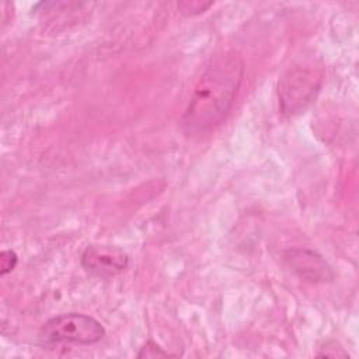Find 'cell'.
<instances>
[{
    "mask_svg": "<svg viewBox=\"0 0 359 359\" xmlns=\"http://www.w3.org/2000/svg\"><path fill=\"white\" fill-rule=\"evenodd\" d=\"M137 358H167V356H177L174 353H170L167 351H164V348H161L154 339H147L146 344L140 348V351L136 353Z\"/></svg>",
    "mask_w": 359,
    "mask_h": 359,
    "instance_id": "obj_7",
    "label": "cell"
},
{
    "mask_svg": "<svg viewBox=\"0 0 359 359\" xmlns=\"http://www.w3.org/2000/svg\"><path fill=\"white\" fill-rule=\"evenodd\" d=\"M80 264L94 276L111 278L126 271L129 255L118 245L90 244L84 248Z\"/></svg>",
    "mask_w": 359,
    "mask_h": 359,
    "instance_id": "obj_5",
    "label": "cell"
},
{
    "mask_svg": "<svg viewBox=\"0 0 359 359\" xmlns=\"http://www.w3.org/2000/svg\"><path fill=\"white\" fill-rule=\"evenodd\" d=\"M18 262V257L13 250H3L0 252V273L4 276L11 272Z\"/></svg>",
    "mask_w": 359,
    "mask_h": 359,
    "instance_id": "obj_8",
    "label": "cell"
},
{
    "mask_svg": "<svg viewBox=\"0 0 359 359\" xmlns=\"http://www.w3.org/2000/svg\"><path fill=\"white\" fill-rule=\"evenodd\" d=\"M321 87V74L313 67L289 69L278 81L279 108L285 115L303 112L317 97Z\"/></svg>",
    "mask_w": 359,
    "mask_h": 359,
    "instance_id": "obj_3",
    "label": "cell"
},
{
    "mask_svg": "<svg viewBox=\"0 0 359 359\" xmlns=\"http://www.w3.org/2000/svg\"><path fill=\"white\" fill-rule=\"evenodd\" d=\"M317 356H325V358H348V352L341 348V345L335 341L325 342V345L321 348V352L317 353Z\"/></svg>",
    "mask_w": 359,
    "mask_h": 359,
    "instance_id": "obj_9",
    "label": "cell"
},
{
    "mask_svg": "<svg viewBox=\"0 0 359 359\" xmlns=\"http://www.w3.org/2000/svg\"><path fill=\"white\" fill-rule=\"evenodd\" d=\"M244 76V62L234 50L210 59L198 79L181 116V129L188 137H202L229 114Z\"/></svg>",
    "mask_w": 359,
    "mask_h": 359,
    "instance_id": "obj_1",
    "label": "cell"
},
{
    "mask_svg": "<svg viewBox=\"0 0 359 359\" xmlns=\"http://www.w3.org/2000/svg\"><path fill=\"white\" fill-rule=\"evenodd\" d=\"M213 3L212 1H199V0H184V1H180L177 4L180 13L182 15H187V17H194V15H199L202 13H205L209 7H212Z\"/></svg>",
    "mask_w": 359,
    "mask_h": 359,
    "instance_id": "obj_6",
    "label": "cell"
},
{
    "mask_svg": "<svg viewBox=\"0 0 359 359\" xmlns=\"http://www.w3.org/2000/svg\"><path fill=\"white\" fill-rule=\"evenodd\" d=\"M39 337L48 344L93 345L105 337V328L93 316L65 313L45 321L39 330Z\"/></svg>",
    "mask_w": 359,
    "mask_h": 359,
    "instance_id": "obj_2",
    "label": "cell"
},
{
    "mask_svg": "<svg viewBox=\"0 0 359 359\" xmlns=\"http://www.w3.org/2000/svg\"><path fill=\"white\" fill-rule=\"evenodd\" d=\"M283 262L300 279L310 283H328L335 279V272L328 261L310 248H287L282 254Z\"/></svg>",
    "mask_w": 359,
    "mask_h": 359,
    "instance_id": "obj_4",
    "label": "cell"
}]
</instances>
